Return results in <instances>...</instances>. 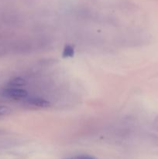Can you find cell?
<instances>
[{
    "mask_svg": "<svg viewBox=\"0 0 158 159\" xmlns=\"http://www.w3.org/2000/svg\"><path fill=\"white\" fill-rule=\"evenodd\" d=\"M26 84V80L23 78L17 77L15 79H12V80L9 82V88H15V89H20V87L24 86Z\"/></svg>",
    "mask_w": 158,
    "mask_h": 159,
    "instance_id": "3",
    "label": "cell"
},
{
    "mask_svg": "<svg viewBox=\"0 0 158 159\" xmlns=\"http://www.w3.org/2000/svg\"><path fill=\"white\" fill-rule=\"evenodd\" d=\"M77 159H95L93 157L89 156V155H79L77 157Z\"/></svg>",
    "mask_w": 158,
    "mask_h": 159,
    "instance_id": "6",
    "label": "cell"
},
{
    "mask_svg": "<svg viewBox=\"0 0 158 159\" xmlns=\"http://www.w3.org/2000/svg\"><path fill=\"white\" fill-rule=\"evenodd\" d=\"M2 95L5 97L14 100H20V99H26L28 96V93L23 89L8 88L2 92Z\"/></svg>",
    "mask_w": 158,
    "mask_h": 159,
    "instance_id": "1",
    "label": "cell"
},
{
    "mask_svg": "<svg viewBox=\"0 0 158 159\" xmlns=\"http://www.w3.org/2000/svg\"><path fill=\"white\" fill-rule=\"evenodd\" d=\"M69 159H71V158H69Z\"/></svg>",
    "mask_w": 158,
    "mask_h": 159,
    "instance_id": "7",
    "label": "cell"
},
{
    "mask_svg": "<svg viewBox=\"0 0 158 159\" xmlns=\"http://www.w3.org/2000/svg\"><path fill=\"white\" fill-rule=\"evenodd\" d=\"M74 54V49L71 45H66L63 50L62 53V57L64 58H68V57H72Z\"/></svg>",
    "mask_w": 158,
    "mask_h": 159,
    "instance_id": "4",
    "label": "cell"
},
{
    "mask_svg": "<svg viewBox=\"0 0 158 159\" xmlns=\"http://www.w3.org/2000/svg\"><path fill=\"white\" fill-rule=\"evenodd\" d=\"M12 110L7 107L4 106H0V116H6V115L10 114Z\"/></svg>",
    "mask_w": 158,
    "mask_h": 159,
    "instance_id": "5",
    "label": "cell"
},
{
    "mask_svg": "<svg viewBox=\"0 0 158 159\" xmlns=\"http://www.w3.org/2000/svg\"><path fill=\"white\" fill-rule=\"evenodd\" d=\"M26 102L28 103V105H30L34 107H37V108H46V107L50 106V102H48L46 99L39 97L28 99Z\"/></svg>",
    "mask_w": 158,
    "mask_h": 159,
    "instance_id": "2",
    "label": "cell"
}]
</instances>
